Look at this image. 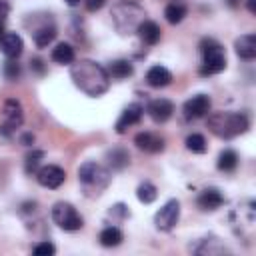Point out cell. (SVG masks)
Wrapping results in <instances>:
<instances>
[{
    "label": "cell",
    "instance_id": "cell-1",
    "mask_svg": "<svg viewBox=\"0 0 256 256\" xmlns=\"http://www.w3.org/2000/svg\"><path fill=\"white\" fill-rule=\"evenodd\" d=\"M70 78L78 90L86 96L98 98L110 88V76L104 66L94 60H78L70 66Z\"/></svg>",
    "mask_w": 256,
    "mask_h": 256
},
{
    "label": "cell",
    "instance_id": "cell-2",
    "mask_svg": "<svg viewBox=\"0 0 256 256\" xmlns=\"http://www.w3.org/2000/svg\"><path fill=\"white\" fill-rule=\"evenodd\" d=\"M248 128L250 120L242 112H212L208 116V130L222 140L236 138L244 134Z\"/></svg>",
    "mask_w": 256,
    "mask_h": 256
},
{
    "label": "cell",
    "instance_id": "cell-3",
    "mask_svg": "<svg viewBox=\"0 0 256 256\" xmlns=\"http://www.w3.org/2000/svg\"><path fill=\"white\" fill-rule=\"evenodd\" d=\"M110 172L92 160L84 162L78 168V182L86 196H100L102 190H106V186L110 184Z\"/></svg>",
    "mask_w": 256,
    "mask_h": 256
},
{
    "label": "cell",
    "instance_id": "cell-4",
    "mask_svg": "<svg viewBox=\"0 0 256 256\" xmlns=\"http://www.w3.org/2000/svg\"><path fill=\"white\" fill-rule=\"evenodd\" d=\"M200 54H202V66H200V74L202 76H212V74H218V72H222L226 68L224 48L214 38H202Z\"/></svg>",
    "mask_w": 256,
    "mask_h": 256
},
{
    "label": "cell",
    "instance_id": "cell-5",
    "mask_svg": "<svg viewBox=\"0 0 256 256\" xmlns=\"http://www.w3.org/2000/svg\"><path fill=\"white\" fill-rule=\"evenodd\" d=\"M144 20V10L136 4H118L112 8V22L120 34H134Z\"/></svg>",
    "mask_w": 256,
    "mask_h": 256
},
{
    "label": "cell",
    "instance_id": "cell-6",
    "mask_svg": "<svg viewBox=\"0 0 256 256\" xmlns=\"http://www.w3.org/2000/svg\"><path fill=\"white\" fill-rule=\"evenodd\" d=\"M52 220L58 228H62L66 232H76L84 226V220L78 214V210L70 202H62V200L52 206Z\"/></svg>",
    "mask_w": 256,
    "mask_h": 256
},
{
    "label": "cell",
    "instance_id": "cell-7",
    "mask_svg": "<svg viewBox=\"0 0 256 256\" xmlns=\"http://www.w3.org/2000/svg\"><path fill=\"white\" fill-rule=\"evenodd\" d=\"M4 118L0 122V134L4 138H10L24 122V110H22V104L16 100V98H8L4 102V110H2Z\"/></svg>",
    "mask_w": 256,
    "mask_h": 256
},
{
    "label": "cell",
    "instance_id": "cell-8",
    "mask_svg": "<svg viewBox=\"0 0 256 256\" xmlns=\"http://www.w3.org/2000/svg\"><path fill=\"white\" fill-rule=\"evenodd\" d=\"M180 220V202L176 198H170L156 214H154V224L158 230H172Z\"/></svg>",
    "mask_w": 256,
    "mask_h": 256
},
{
    "label": "cell",
    "instance_id": "cell-9",
    "mask_svg": "<svg viewBox=\"0 0 256 256\" xmlns=\"http://www.w3.org/2000/svg\"><path fill=\"white\" fill-rule=\"evenodd\" d=\"M36 180H38L40 186L54 190V188H58V186L64 184L66 172H64V168H60L56 164H46V166H40L36 170Z\"/></svg>",
    "mask_w": 256,
    "mask_h": 256
},
{
    "label": "cell",
    "instance_id": "cell-10",
    "mask_svg": "<svg viewBox=\"0 0 256 256\" xmlns=\"http://www.w3.org/2000/svg\"><path fill=\"white\" fill-rule=\"evenodd\" d=\"M142 116H144V106H142L140 102H132V104H128V106L122 110L120 118H118L116 124H114V130H116L118 134H124L130 126L138 124V122L142 120Z\"/></svg>",
    "mask_w": 256,
    "mask_h": 256
},
{
    "label": "cell",
    "instance_id": "cell-11",
    "mask_svg": "<svg viewBox=\"0 0 256 256\" xmlns=\"http://www.w3.org/2000/svg\"><path fill=\"white\" fill-rule=\"evenodd\" d=\"M184 110V116L188 120H196V118H202L210 112V98L206 94H196L192 98H188L182 106Z\"/></svg>",
    "mask_w": 256,
    "mask_h": 256
},
{
    "label": "cell",
    "instance_id": "cell-12",
    "mask_svg": "<svg viewBox=\"0 0 256 256\" xmlns=\"http://www.w3.org/2000/svg\"><path fill=\"white\" fill-rule=\"evenodd\" d=\"M146 112H148V116H150L156 124H162V122H166V120L172 118V114H174V104H172L168 98H154V100L148 102Z\"/></svg>",
    "mask_w": 256,
    "mask_h": 256
},
{
    "label": "cell",
    "instance_id": "cell-13",
    "mask_svg": "<svg viewBox=\"0 0 256 256\" xmlns=\"http://www.w3.org/2000/svg\"><path fill=\"white\" fill-rule=\"evenodd\" d=\"M134 144L140 148V150H144V152H150V154H158V152H162L164 150V138L162 136H158V134H154V132H138L136 136H134Z\"/></svg>",
    "mask_w": 256,
    "mask_h": 256
},
{
    "label": "cell",
    "instance_id": "cell-14",
    "mask_svg": "<svg viewBox=\"0 0 256 256\" xmlns=\"http://www.w3.org/2000/svg\"><path fill=\"white\" fill-rule=\"evenodd\" d=\"M198 208L204 210V212H214L218 210L222 204H224V196L220 194V190L216 188H206L198 194V200H196Z\"/></svg>",
    "mask_w": 256,
    "mask_h": 256
},
{
    "label": "cell",
    "instance_id": "cell-15",
    "mask_svg": "<svg viewBox=\"0 0 256 256\" xmlns=\"http://www.w3.org/2000/svg\"><path fill=\"white\" fill-rule=\"evenodd\" d=\"M24 50V42L18 34L14 32H4V36L0 38V52L6 58H18Z\"/></svg>",
    "mask_w": 256,
    "mask_h": 256
},
{
    "label": "cell",
    "instance_id": "cell-16",
    "mask_svg": "<svg viewBox=\"0 0 256 256\" xmlns=\"http://www.w3.org/2000/svg\"><path fill=\"white\" fill-rule=\"evenodd\" d=\"M234 50L242 60L256 58V34H244L234 42Z\"/></svg>",
    "mask_w": 256,
    "mask_h": 256
},
{
    "label": "cell",
    "instance_id": "cell-17",
    "mask_svg": "<svg viewBox=\"0 0 256 256\" xmlns=\"http://www.w3.org/2000/svg\"><path fill=\"white\" fill-rule=\"evenodd\" d=\"M146 82H148V86H152V88H164V86H168V84L172 82V72H170L168 68L156 64V66H152V68L146 72Z\"/></svg>",
    "mask_w": 256,
    "mask_h": 256
},
{
    "label": "cell",
    "instance_id": "cell-18",
    "mask_svg": "<svg viewBox=\"0 0 256 256\" xmlns=\"http://www.w3.org/2000/svg\"><path fill=\"white\" fill-rule=\"evenodd\" d=\"M136 32H138L140 40H142L144 44H148V46L156 44V42L160 40V36H162V30H160V26H158L156 22H152V20H142Z\"/></svg>",
    "mask_w": 256,
    "mask_h": 256
},
{
    "label": "cell",
    "instance_id": "cell-19",
    "mask_svg": "<svg viewBox=\"0 0 256 256\" xmlns=\"http://www.w3.org/2000/svg\"><path fill=\"white\" fill-rule=\"evenodd\" d=\"M56 26L50 22H46V24H42V26H38V28H34L32 30V40H34V44L38 46V48H46L54 38H56Z\"/></svg>",
    "mask_w": 256,
    "mask_h": 256
},
{
    "label": "cell",
    "instance_id": "cell-20",
    "mask_svg": "<svg viewBox=\"0 0 256 256\" xmlns=\"http://www.w3.org/2000/svg\"><path fill=\"white\" fill-rule=\"evenodd\" d=\"M50 58H52L56 64H72V62L76 60L74 46L68 44V42H60V44H56V48H52Z\"/></svg>",
    "mask_w": 256,
    "mask_h": 256
},
{
    "label": "cell",
    "instance_id": "cell-21",
    "mask_svg": "<svg viewBox=\"0 0 256 256\" xmlns=\"http://www.w3.org/2000/svg\"><path fill=\"white\" fill-rule=\"evenodd\" d=\"M106 160L112 170H124L130 164V154H128V150L118 146V148H112L106 152Z\"/></svg>",
    "mask_w": 256,
    "mask_h": 256
},
{
    "label": "cell",
    "instance_id": "cell-22",
    "mask_svg": "<svg viewBox=\"0 0 256 256\" xmlns=\"http://www.w3.org/2000/svg\"><path fill=\"white\" fill-rule=\"evenodd\" d=\"M106 72H108V76H110V78L124 80V78H128V76H132L134 66H132L128 60H112V62L108 64Z\"/></svg>",
    "mask_w": 256,
    "mask_h": 256
},
{
    "label": "cell",
    "instance_id": "cell-23",
    "mask_svg": "<svg viewBox=\"0 0 256 256\" xmlns=\"http://www.w3.org/2000/svg\"><path fill=\"white\" fill-rule=\"evenodd\" d=\"M98 240H100V244H102V246L112 248V246H118V244L124 240V234H122V230H120L118 226H112V224H110V226L102 228V232H100Z\"/></svg>",
    "mask_w": 256,
    "mask_h": 256
},
{
    "label": "cell",
    "instance_id": "cell-24",
    "mask_svg": "<svg viewBox=\"0 0 256 256\" xmlns=\"http://www.w3.org/2000/svg\"><path fill=\"white\" fill-rule=\"evenodd\" d=\"M216 166H218V170H222V172H234L236 166H238V154H236L232 148L222 150V152L218 154Z\"/></svg>",
    "mask_w": 256,
    "mask_h": 256
},
{
    "label": "cell",
    "instance_id": "cell-25",
    "mask_svg": "<svg viewBox=\"0 0 256 256\" xmlns=\"http://www.w3.org/2000/svg\"><path fill=\"white\" fill-rule=\"evenodd\" d=\"M158 196V190L152 182H140L138 188H136V198L142 202V204H152Z\"/></svg>",
    "mask_w": 256,
    "mask_h": 256
},
{
    "label": "cell",
    "instance_id": "cell-26",
    "mask_svg": "<svg viewBox=\"0 0 256 256\" xmlns=\"http://www.w3.org/2000/svg\"><path fill=\"white\" fill-rule=\"evenodd\" d=\"M186 12H188V10H186V6H184V4L174 2V4H168V6H166L164 16H166V20H168L170 24H180V22L184 20Z\"/></svg>",
    "mask_w": 256,
    "mask_h": 256
},
{
    "label": "cell",
    "instance_id": "cell-27",
    "mask_svg": "<svg viewBox=\"0 0 256 256\" xmlns=\"http://www.w3.org/2000/svg\"><path fill=\"white\" fill-rule=\"evenodd\" d=\"M44 160V150H32L30 154H26L24 158V170L26 174H36V170L40 168V162Z\"/></svg>",
    "mask_w": 256,
    "mask_h": 256
},
{
    "label": "cell",
    "instance_id": "cell-28",
    "mask_svg": "<svg viewBox=\"0 0 256 256\" xmlns=\"http://www.w3.org/2000/svg\"><path fill=\"white\" fill-rule=\"evenodd\" d=\"M186 148L190 150V152H194V154H204L206 152V138L202 136V134H188L186 136Z\"/></svg>",
    "mask_w": 256,
    "mask_h": 256
},
{
    "label": "cell",
    "instance_id": "cell-29",
    "mask_svg": "<svg viewBox=\"0 0 256 256\" xmlns=\"http://www.w3.org/2000/svg\"><path fill=\"white\" fill-rule=\"evenodd\" d=\"M4 76L8 78V80H18L20 78V72H22V68H20V64L16 62V58H8V62L4 64Z\"/></svg>",
    "mask_w": 256,
    "mask_h": 256
},
{
    "label": "cell",
    "instance_id": "cell-30",
    "mask_svg": "<svg viewBox=\"0 0 256 256\" xmlns=\"http://www.w3.org/2000/svg\"><path fill=\"white\" fill-rule=\"evenodd\" d=\"M32 254L34 256H52V254H56V246L52 242H40L32 248Z\"/></svg>",
    "mask_w": 256,
    "mask_h": 256
},
{
    "label": "cell",
    "instance_id": "cell-31",
    "mask_svg": "<svg viewBox=\"0 0 256 256\" xmlns=\"http://www.w3.org/2000/svg\"><path fill=\"white\" fill-rule=\"evenodd\" d=\"M104 4H106V0H86V10H88V12H96V10H100Z\"/></svg>",
    "mask_w": 256,
    "mask_h": 256
},
{
    "label": "cell",
    "instance_id": "cell-32",
    "mask_svg": "<svg viewBox=\"0 0 256 256\" xmlns=\"http://www.w3.org/2000/svg\"><path fill=\"white\" fill-rule=\"evenodd\" d=\"M30 66H32V70H36L38 74H44V62H42L40 58H32V60H30Z\"/></svg>",
    "mask_w": 256,
    "mask_h": 256
},
{
    "label": "cell",
    "instance_id": "cell-33",
    "mask_svg": "<svg viewBox=\"0 0 256 256\" xmlns=\"http://www.w3.org/2000/svg\"><path fill=\"white\" fill-rule=\"evenodd\" d=\"M8 12H10V4H8V0H0V20H4V18L8 16Z\"/></svg>",
    "mask_w": 256,
    "mask_h": 256
},
{
    "label": "cell",
    "instance_id": "cell-34",
    "mask_svg": "<svg viewBox=\"0 0 256 256\" xmlns=\"http://www.w3.org/2000/svg\"><path fill=\"white\" fill-rule=\"evenodd\" d=\"M20 142H22L24 146H32V144H34V134H32V132L22 134V136H20Z\"/></svg>",
    "mask_w": 256,
    "mask_h": 256
},
{
    "label": "cell",
    "instance_id": "cell-35",
    "mask_svg": "<svg viewBox=\"0 0 256 256\" xmlns=\"http://www.w3.org/2000/svg\"><path fill=\"white\" fill-rule=\"evenodd\" d=\"M246 6H248V10L252 14H256V0H246Z\"/></svg>",
    "mask_w": 256,
    "mask_h": 256
},
{
    "label": "cell",
    "instance_id": "cell-36",
    "mask_svg": "<svg viewBox=\"0 0 256 256\" xmlns=\"http://www.w3.org/2000/svg\"><path fill=\"white\" fill-rule=\"evenodd\" d=\"M4 32H6V28H4V20H0V38L4 36Z\"/></svg>",
    "mask_w": 256,
    "mask_h": 256
},
{
    "label": "cell",
    "instance_id": "cell-37",
    "mask_svg": "<svg viewBox=\"0 0 256 256\" xmlns=\"http://www.w3.org/2000/svg\"><path fill=\"white\" fill-rule=\"evenodd\" d=\"M66 4H68V6H78L80 0H66Z\"/></svg>",
    "mask_w": 256,
    "mask_h": 256
}]
</instances>
